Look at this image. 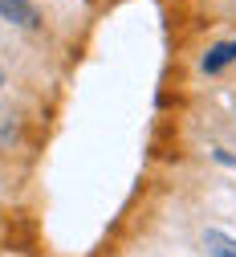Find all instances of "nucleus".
Listing matches in <instances>:
<instances>
[{"instance_id":"f257e3e1","label":"nucleus","mask_w":236,"mask_h":257,"mask_svg":"<svg viewBox=\"0 0 236 257\" xmlns=\"http://www.w3.org/2000/svg\"><path fill=\"white\" fill-rule=\"evenodd\" d=\"M0 21L21 25V29H37L41 25V13H37L33 0H0Z\"/></svg>"},{"instance_id":"7ed1b4c3","label":"nucleus","mask_w":236,"mask_h":257,"mask_svg":"<svg viewBox=\"0 0 236 257\" xmlns=\"http://www.w3.org/2000/svg\"><path fill=\"white\" fill-rule=\"evenodd\" d=\"M204 249H208L212 257H236V241H232L228 233H220V229H208V233H204Z\"/></svg>"},{"instance_id":"f03ea898","label":"nucleus","mask_w":236,"mask_h":257,"mask_svg":"<svg viewBox=\"0 0 236 257\" xmlns=\"http://www.w3.org/2000/svg\"><path fill=\"white\" fill-rule=\"evenodd\" d=\"M232 61H236V41H220V45H212V49L204 53V70L216 74V70L232 66Z\"/></svg>"},{"instance_id":"20e7f679","label":"nucleus","mask_w":236,"mask_h":257,"mask_svg":"<svg viewBox=\"0 0 236 257\" xmlns=\"http://www.w3.org/2000/svg\"><path fill=\"white\" fill-rule=\"evenodd\" d=\"M0 86H5V70H0Z\"/></svg>"}]
</instances>
